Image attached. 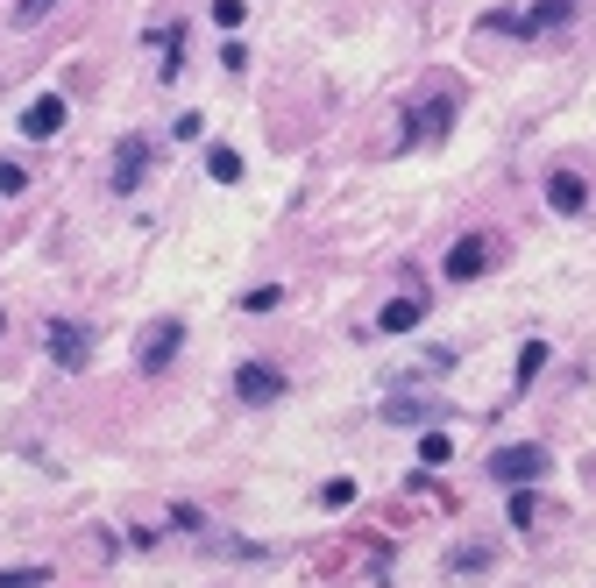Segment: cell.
Here are the masks:
<instances>
[{
  "instance_id": "cell-20",
  "label": "cell",
  "mask_w": 596,
  "mask_h": 588,
  "mask_svg": "<svg viewBox=\"0 0 596 588\" xmlns=\"http://www.w3.org/2000/svg\"><path fill=\"white\" fill-rule=\"evenodd\" d=\"M277 298H284V291H277V284H256V291H249V298H242V305H249V312H270V305H277Z\"/></svg>"
},
{
  "instance_id": "cell-3",
  "label": "cell",
  "mask_w": 596,
  "mask_h": 588,
  "mask_svg": "<svg viewBox=\"0 0 596 588\" xmlns=\"http://www.w3.org/2000/svg\"><path fill=\"white\" fill-rule=\"evenodd\" d=\"M178 341H185V326H178V319H157V326L142 333V355H135V362H142L149 376H157V369H164V362L178 355Z\"/></svg>"
},
{
  "instance_id": "cell-15",
  "label": "cell",
  "mask_w": 596,
  "mask_h": 588,
  "mask_svg": "<svg viewBox=\"0 0 596 588\" xmlns=\"http://www.w3.org/2000/svg\"><path fill=\"white\" fill-rule=\"evenodd\" d=\"M419 461H426V468H440V461H455V447H447L440 433H426V440H419Z\"/></svg>"
},
{
  "instance_id": "cell-21",
  "label": "cell",
  "mask_w": 596,
  "mask_h": 588,
  "mask_svg": "<svg viewBox=\"0 0 596 588\" xmlns=\"http://www.w3.org/2000/svg\"><path fill=\"white\" fill-rule=\"evenodd\" d=\"M29 185V171H22V163H0V192H22Z\"/></svg>"
},
{
  "instance_id": "cell-16",
  "label": "cell",
  "mask_w": 596,
  "mask_h": 588,
  "mask_svg": "<svg viewBox=\"0 0 596 588\" xmlns=\"http://www.w3.org/2000/svg\"><path fill=\"white\" fill-rule=\"evenodd\" d=\"M50 567H15V574H0V588H43Z\"/></svg>"
},
{
  "instance_id": "cell-1",
  "label": "cell",
  "mask_w": 596,
  "mask_h": 588,
  "mask_svg": "<svg viewBox=\"0 0 596 588\" xmlns=\"http://www.w3.org/2000/svg\"><path fill=\"white\" fill-rule=\"evenodd\" d=\"M43 341H50V362H57V369H86V362H93V333L71 326V319H50Z\"/></svg>"
},
{
  "instance_id": "cell-4",
  "label": "cell",
  "mask_w": 596,
  "mask_h": 588,
  "mask_svg": "<svg viewBox=\"0 0 596 588\" xmlns=\"http://www.w3.org/2000/svg\"><path fill=\"white\" fill-rule=\"evenodd\" d=\"M483 263H490V241H483V234H462L455 248H447V284H469V277H483Z\"/></svg>"
},
{
  "instance_id": "cell-2",
  "label": "cell",
  "mask_w": 596,
  "mask_h": 588,
  "mask_svg": "<svg viewBox=\"0 0 596 588\" xmlns=\"http://www.w3.org/2000/svg\"><path fill=\"white\" fill-rule=\"evenodd\" d=\"M235 397H242V404H270V397H284V376H277L270 362H242V369H235Z\"/></svg>"
},
{
  "instance_id": "cell-13",
  "label": "cell",
  "mask_w": 596,
  "mask_h": 588,
  "mask_svg": "<svg viewBox=\"0 0 596 588\" xmlns=\"http://www.w3.org/2000/svg\"><path fill=\"white\" fill-rule=\"evenodd\" d=\"M540 369H547V348H540V341H526V355H518V383H533Z\"/></svg>"
},
{
  "instance_id": "cell-9",
  "label": "cell",
  "mask_w": 596,
  "mask_h": 588,
  "mask_svg": "<svg viewBox=\"0 0 596 588\" xmlns=\"http://www.w3.org/2000/svg\"><path fill=\"white\" fill-rule=\"evenodd\" d=\"M547 199H554V213H582V199H589V192H582V178H575V171H554Z\"/></svg>"
},
{
  "instance_id": "cell-17",
  "label": "cell",
  "mask_w": 596,
  "mask_h": 588,
  "mask_svg": "<svg viewBox=\"0 0 596 588\" xmlns=\"http://www.w3.org/2000/svg\"><path fill=\"white\" fill-rule=\"evenodd\" d=\"M533 518H540V496L518 489V496H511V525H533Z\"/></svg>"
},
{
  "instance_id": "cell-11",
  "label": "cell",
  "mask_w": 596,
  "mask_h": 588,
  "mask_svg": "<svg viewBox=\"0 0 596 588\" xmlns=\"http://www.w3.org/2000/svg\"><path fill=\"white\" fill-rule=\"evenodd\" d=\"M384 418H391V426H419V418H433V404H412V397H391V404H384Z\"/></svg>"
},
{
  "instance_id": "cell-19",
  "label": "cell",
  "mask_w": 596,
  "mask_h": 588,
  "mask_svg": "<svg viewBox=\"0 0 596 588\" xmlns=\"http://www.w3.org/2000/svg\"><path fill=\"white\" fill-rule=\"evenodd\" d=\"M242 15H249V8H242V0H213V22H220V29H235Z\"/></svg>"
},
{
  "instance_id": "cell-14",
  "label": "cell",
  "mask_w": 596,
  "mask_h": 588,
  "mask_svg": "<svg viewBox=\"0 0 596 588\" xmlns=\"http://www.w3.org/2000/svg\"><path fill=\"white\" fill-rule=\"evenodd\" d=\"M320 503H327V511H348V503H355V482H348V475H341V482H327V489H320Z\"/></svg>"
},
{
  "instance_id": "cell-18",
  "label": "cell",
  "mask_w": 596,
  "mask_h": 588,
  "mask_svg": "<svg viewBox=\"0 0 596 588\" xmlns=\"http://www.w3.org/2000/svg\"><path fill=\"white\" fill-rule=\"evenodd\" d=\"M50 8H57V0H15V22H22V29H29V22H43V15H50Z\"/></svg>"
},
{
  "instance_id": "cell-10",
  "label": "cell",
  "mask_w": 596,
  "mask_h": 588,
  "mask_svg": "<svg viewBox=\"0 0 596 588\" xmlns=\"http://www.w3.org/2000/svg\"><path fill=\"white\" fill-rule=\"evenodd\" d=\"M206 178H213V185H235V178H242V156H235L228 142H220V149H206Z\"/></svg>"
},
{
  "instance_id": "cell-6",
  "label": "cell",
  "mask_w": 596,
  "mask_h": 588,
  "mask_svg": "<svg viewBox=\"0 0 596 588\" xmlns=\"http://www.w3.org/2000/svg\"><path fill=\"white\" fill-rule=\"evenodd\" d=\"M490 475H497V482H533V475H547V454H540V447H504V454L490 461Z\"/></svg>"
},
{
  "instance_id": "cell-5",
  "label": "cell",
  "mask_w": 596,
  "mask_h": 588,
  "mask_svg": "<svg viewBox=\"0 0 596 588\" xmlns=\"http://www.w3.org/2000/svg\"><path fill=\"white\" fill-rule=\"evenodd\" d=\"M64 114H71V107H64L57 93H43V100H29V107H22V135H29V142H50V135L64 128Z\"/></svg>"
},
{
  "instance_id": "cell-12",
  "label": "cell",
  "mask_w": 596,
  "mask_h": 588,
  "mask_svg": "<svg viewBox=\"0 0 596 588\" xmlns=\"http://www.w3.org/2000/svg\"><path fill=\"white\" fill-rule=\"evenodd\" d=\"M575 15V0H540L533 8V29H554V22H568Z\"/></svg>"
},
{
  "instance_id": "cell-8",
  "label": "cell",
  "mask_w": 596,
  "mask_h": 588,
  "mask_svg": "<svg viewBox=\"0 0 596 588\" xmlns=\"http://www.w3.org/2000/svg\"><path fill=\"white\" fill-rule=\"evenodd\" d=\"M419 319H426V298H391V305L377 312V326H384V333H412Z\"/></svg>"
},
{
  "instance_id": "cell-7",
  "label": "cell",
  "mask_w": 596,
  "mask_h": 588,
  "mask_svg": "<svg viewBox=\"0 0 596 588\" xmlns=\"http://www.w3.org/2000/svg\"><path fill=\"white\" fill-rule=\"evenodd\" d=\"M142 163H149V142L142 135H121L114 142V192H135L142 185Z\"/></svg>"
}]
</instances>
